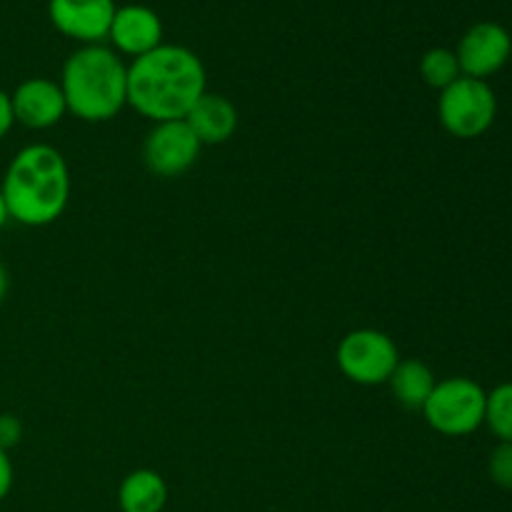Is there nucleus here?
<instances>
[{
	"instance_id": "nucleus-6",
	"label": "nucleus",
	"mask_w": 512,
	"mask_h": 512,
	"mask_svg": "<svg viewBox=\"0 0 512 512\" xmlns=\"http://www.w3.org/2000/svg\"><path fill=\"white\" fill-rule=\"evenodd\" d=\"M340 373L358 385H383L400 363L398 348L393 340L380 330H353L338 345Z\"/></svg>"
},
{
	"instance_id": "nucleus-12",
	"label": "nucleus",
	"mask_w": 512,
	"mask_h": 512,
	"mask_svg": "<svg viewBox=\"0 0 512 512\" xmlns=\"http://www.w3.org/2000/svg\"><path fill=\"white\" fill-rule=\"evenodd\" d=\"M185 123L200 145H220L238 130V110L225 95L205 93L185 115Z\"/></svg>"
},
{
	"instance_id": "nucleus-11",
	"label": "nucleus",
	"mask_w": 512,
	"mask_h": 512,
	"mask_svg": "<svg viewBox=\"0 0 512 512\" xmlns=\"http://www.w3.org/2000/svg\"><path fill=\"white\" fill-rule=\"evenodd\" d=\"M108 40L118 53L133 55L135 60L163 45V23L148 5H123L115 10Z\"/></svg>"
},
{
	"instance_id": "nucleus-14",
	"label": "nucleus",
	"mask_w": 512,
	"mask_h": 512,
	"mask_svg": "<svg viewBox=\"0 0 512 512\" xmlns=\"http://www.w3.org/2000/svg\"><path fill=\"white\" fill-rule=\"evenodd\" d=\"M435 375L423 360H400L395 365L393 375H390L388 385L393 390V395L398 398V403H403L405 408L423 410L425 400L430 398L435 388Z\"/></svg>"
},
{
	"instance_id": "nucleus-8",
	"label": "nucleus",
	"mask_w": 512,
	"mask_h": 512,
	"mask_svg": "<svg viewBox=\"0 0 512 512\" xmlns=\"http://www.w3.org/2000/svg\"><path fill=\"white\" fill-rule=\"evenodd\" d=\"M455 55H458L460 73L468 75V78L485 80L508 65L512 38L508 28H503L500 23L483 20V23H475L465 30Z\"/></svg>"
},
{
	"instance_id": "nucleus-3",
	"label": "nucleus",
	"mask_w": 512,
	"mask_h": 512,
	"mask_svg": "<svg viewBox=\"0 0 512 512\" xmlns=\"http://www.w3.org/2000/svg\"><path fill=\"white\" fill-rule=\"evenodd\" d=\"M60 90L75 118L103 123L128 105V65L105 45H85L65 60Z\"/></svg>"
},
{
	"instance_id": "nucleus-21",
	"label": "nucleus",
	"mask_w": 512,
	"mask_h": 512,
	"mask_svg": "<svg viewBox=\"0 0 512 512\" xmlns=\"http://www.w3.org/2000/svg\"><path fill=\"white\" fill-rule=\"evenodd\" d=\"M5 293H8V273H5V265L0 263V303H3Z\"/></svg>"
},
{
	"instance_id": "nucleus-17",
	"label": "nucleus",
	"mask_w": 512,
	"mask_h": 512,
	"mask_svg": "<svg viewBox=\"0 0 512 512\" xmlns=\"http://www.w3.org/2000/svg\"><path fill=\"white\" fill-rule=\"evenodd\" d=\"M488 473L498 488L512 490V443H498V448L490 453Z\"/></svg>"
},
{
	"instance_id": "nucleus-20",
	"label": "nucleus",
	"mask_w": 512,
	"mask_h": 512,
	"mask_svg": "<svg viewBox=\"0 0 512 512\" xmlns=\"http://www.w3.org/2000/svg\"><path fill=\"white\" fill-rule=\"evenodd\" d=\"M10 488H13V463L5 450H0V500L10 493Z\"/></svg>"
},
{
	"instance_id": "nucleus-1",
	"label": "nucleus",
	"mask_w": 512,
	"mask_h": 512,
	"mask_svg": "<svg viewBox=\"0 0 512 512\" xmlns=\"http://www.w3.org/2000/svg\"><path fill=\"white\" fill-rule=\"evenodd\" d=\"M205 65L183 45H158L128 65V105L153 123L185 120L208 90Z\"/></svg>"
},
{
	"instance_id": "nucleus-10",
	"label": "nucleus",
	"mask_w": 512,
	"mask_h": 512,
	"mask_svg": "<svg viewBox=\"0 0 512 512\" xmlns=\"http://www.w3.org/2000/svg\"><path fill=\"white\" fill-rule=\"evenodd\" d=\"M10 105H13L15 123L33 130L53 128L68 113L60 83L48 78H30L20 83L10 95Z\"/></svg>"
},
{
	"instance_id": "nucleus-2",
	"label": "nucleus",
	"mask_w": 512,
	"mask_h": 512,
	"mask_svg": "<svg viewBox=\"0 0 512 512\" xmlns=\"http://www.w3.org/2000/svg\"><path fill=\"white\" fill-rule=\"evenodd\" d=\"M8 215L28 228L55 223L68 208L70 170L60 150L35 143L10 160L0 185Z\"/></svg>"
},
{
	"instance_id": "nucleus-4",
	"label": "nucleus",
	"mask_w": 512,
	"mask_h": 512,
	"mask_svg": "<svg viewBox=\"0 0 512 512\" xmlns=\"http://www.w3.org/2000/svg\"><path fill=\"white\" fill-rule=\"evenodd\" d=\"M485 400L488 393L475 380L463 375L445 378L435 383L433 393L423 405V415L435 433L463 438L485 425Z\"/></svg>"
},
{
	"instance_id": "nucleus-5",
	"label": "nucleus",
	"mask_w": 512,
	"mask_h": 512,
	"mask_svg": "<svg viewBox=\"0 0 512 512\" xmlns=\"http://www.w3.org/2000/svg\"><path fill=\"white\" fill-rule=\"evenodd\" d=\"M495 115H498V98L488 80L460 75L453 85L440 90L438 118L455 138H480L493 128Z\"/></svg>"
},
{
	"instance_id": "nucleus-15",
	"label": "nucleus",
	"mask_w": 512,
	"mask_h": 512,
	"mask_svg": "<svg viewBox=\"0 0 512 512\" xmlns=\"http://www.w3.org/2000/svg\"><path fill=\"white\" fill-rule=\"evenodd\" d=\"M420 75H423L425 85L435 90H445L460 78V63L455 50L450 48H433L423 55L420 60Z\"/></svg>"
},
{
	"instance_id": "nucleus-19",
	"label": "nucleus",
	"mask_w": 512,
	"mask_h": 512,
	"mask_svg": "<svg viewBox=\"0 0 512 512\" xmlns=\"http://www.w3.org/2000/svg\"><path fill=\"white\" fill-rule=\"evenodd\" d=\"M15 123V115H13V105H10V95L0 90V140L10 133Z\"/></svg>"
},
{
	"instance_id": "nucleus-18",
	"label": "nucleus",
	"mask_w": 512,
	"mask_h": 512,
	"mask_svg": "<svg viewBox=\"0 0 512 512\" xmlns=\"http://www.w3.org/2000/svg\"><path fill=\"white\" fill-rule=\"evenodd\" d=\"M20 438H23V425H20V420L10 413L0 415V450L8 453L10 448H15L20 443Z\"/></svg>"
},
{
	"instance_id": "nucleus-16",
	"label": "nucleus",
	"mask_w": 512,
	"mask_h": 512,
	"mask_svg": "<svg viewBox=\"0 0 512 512\" xmlns=\"http://www.w3.org/2000/svg\"><path fill=\"white\" fill-rule=\"evenodd\" d=\"M485 425L500 443H512V383L498 385L488 393Z\"/></svg>"
},
{
	"instance_id": "nucleus-7",
	"label": "nucleus",
	"mask_w": 512,
	"mask_h": 512,
	"mask_svg": "<svg viewBox=\"0 0 512 512\" xmlns=\"http://www.w3.org/2000/svg\"><path fill=\"white\" fill-rule=\"evenodd\" d=\"M200 148L203 145L185 120L155 123L143 145L145 168L158 178H178L193 168Z\"/></svg>"
},
{
	"instance_id": "nucleus-13",
	"label": "nucleus",
	"mask_w": 512,
	"mask_h": 512,
	"mask_svg": "<svg viewBox=\"0 0 512 512\" xmlns=\"http://www.w3.org/2000/svg\"><path fill=\"white\" fill-rule=\"evenodd\" d=\"M168 485L155 470H135L120 483L118 503L123 512H163Z\"/></svg>"
},
{
	"instance_id": "nucleus-22",
	"label": "nucleus",
	"mask_w": 512,
	"mask_h": 512,
	"mask_svg": "<svg viewBox=\"0 0 512 512\" xmlns=\"http://www.w3.org/2000/svg\"><path fill=\"white\" fill-rule=\"evenodd\" d=\"M8 220H10V215H8V205H5L3 193H0V230H3V225L8 223Z\"/></svg>"
},
{
	"instance_id": "nucleus-9",
	"label": "nucleus",
	"mask_w": 512,
	"mask_h": 512,
	"mask_svg": "<svg viewBox=\"0 0 512 512\" xmlns=\"http://www.w3.org/2000/svg\"><path fill=\"white\" fill-rule=\"evenodd\" d=\"M113 0H50L48 15L55 30L85 45H100L108 38L115 18Z\"/></svg>"
}]
</instances>
